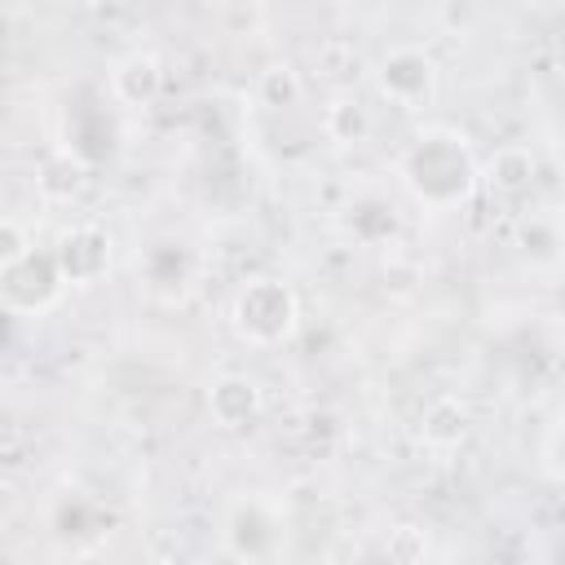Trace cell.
I'll list each match as a JSON object with an SVG mask.
<instances>
[{
    "label": "cell",
    "mask_w": 565,
    "mask_h": 565,
    "mask_svg": "<svg viewBox=\"0 0 565 565\" xmlns=\"http://www.w3.org/2000/svg\"><path fill=\"white\" fill-rule=\"evenodd\" d=\"M230 318H234V331L243 340L282 344L300 322V305H296V291L282 278H252V282L238 287Z\"/></svg>",
    "instance_id": "2"
},
{
    "label": "cell",
    "mask_w": 565,
    "mask_h": 565,
    "mask_svg": "<svg viewBox=\"0 0 565 565\" xmlns=\"http://www.w3.org/2000/svg\"><path fill=\"white\" fill-rule=\"evenodd\" d=\"M163 88V71L150 53H128L115 71H110V93L128 106H150Z\"/></svg>",
    "instance_id": "8"
},
{
    "label": "cell",
    "mask_w": 565,
    "mask_h": 565,
    "mask_svg": "<svg viewBox=\"0 0 565 565\" xmlns=\"http://www.w3.org/2000/svg\"><path fill=\"white\" fill-rule=\"evenodd\" d=\"M556 455H561V463H565V433H561V441H556Z\"/></svg>",
    "instance_id": "17"
},
{
    "label": "cell",
    "mask_w": 565,
    "mask_h": 565,
    "mask_svg": "<svg viewBox=\"0 0 565 565\" xmlns=\"http://www.w3.org/2000/svg\"><path fill=\"white\" fill-rule=\"evenodd\" d=\"M225 543L238 561H265L278 547V521L260 499H243L230 508L225 521Z\"/></svg>",
    "instance_id": "5"
},
{
    "label": "cell",
    "mask_w": 565,
    "mask_h": 565,
    "mask_svg": "<svg viewBox=\"0 0 565 565\" xmlns=\"http://www.w3.org/2000/svg\"><path fill=\"white\" fill-rule=\"evenodd\" d=\"M260 384L252 380V375H221V380H212V388H207V411H212V419L221 424V428H230V433H238V428H252L256 419H260Z\"/></svg>",
    "instance_id": "7"
},
{
    "label": "cell",
    "mask_w": 565,
    "mask_h": 565,
    "mask_svg": "<svg viewBox=\"0 0 565 565\" xmlns=\"http://www.w3.org/2000/svg\"><path fill=\"white\" fill-rule=\"evenodd\" d=\"M561 177H565V150H561Z\"/></svg>",
    "instance_id": "18"
},
{
    "label": "cell",
    "mask_w": 565,
    "mask_h": 565,
    "mask_svg": "<svg viewBox=\"0 0 565 565\" xmlns=\"http://www.w3.org/2000/svg\"><path fill=\"white\" fill-rule=\"evenodd\" d=\"M31 247H35V243L26 238V230H22L13 216H4V221H0V265H9V260H22Z\"/></svg>",
    "instance_id": "16"
},
{
    "label": "cell",
    "mask_w": 565,
    "mask_h": 565,
    "mask_svg": "<svg viewBox=\"0 0 565 565\" xmlns=\"http://www.w3.org/2000/svg\"><path fill=\"white\" fill-rule=\"evenodd\" d=\"M322 128H327L331 141L353 146V141H362V137L371 132V115H366V106H362L358 97H335V102L322 110Z\"/></svg>",
    "instance_id": "11"
},
{
    "label": "cell",
    "mask_w": 565,
    "mask_h": 565,
    "mask_svg": "<svg viewBox=\"0 0 565 565\" xmlns=\"http://www.w3.org/2000/svg\"><path fill=\"white\" fill-rule=\"evenodd\" d=\"M66 282H97L110 265V238L97 225H71L53 247Z\"/></svg>",
    "instance_id": "6"
},
{
    "label": "cell",
    "mask_w": 565,
    "mask_h": 565,
    "mask_svg": "<svg viewBox=\"0 0 565 565\" xmlns=\"http://www.w3.org/2000/svg\"><path fill=\"white\" fill-rule=\"evenodd\" d=\"M393 230H397V216H393L388 203L366 199V203L353 207V234H358L362 243H380V238H388Z\"/></svg>",
    "instance_id": "14"
},
{
    "label": "cell",
    "mask_w": 565,
    "mask_h": 565,
    "mask_svg": "<svg viewBox=\"0 0 565 565\" xmlns=\"http://www.w3.org/2000/svg\"><path fill=\"white\" fill-rule=\"evenodd\" d=\"M486 181H490V190H494L499 199H521V194H530V185H534V154H530L525 146H503V150H494V159H490V168H486Z\"/></svg>",
    "instance_id": "10"
},
{
    "label": "cell",
    "mask_w": 565,
    "mask_h": 565,
    "mask_svg": "<svg viewBox=\"0 0 565 565\" xmlns=\"http://www.w3.org/2000/svg\"><path fill=\"white\" fill-rule=\"evenodd\" d=\"M402 177L419 203L446 212V207H459L477 190V159L459 132L428 128L411 141V150L402 159Z\"/></svg>",
    "instance_id": "1"
},
{
    "label": "cell",
    "mask_w": 565,
    "mask_h": 565,
    "mask_svg": "<svg viewBox=\"0 0 565 565\" xmlns=\"http://www.w3.org/2000/svg\"><path fill=\"white\" fill-rule=\"evenodd\" d=\"M375 84L393 106H419L437 88V62L424 49H388L375 66Z\"/></svg>",
    "instance_id": "4"
},
{
    "label": "cell",
    "mask_w": 565,
    "mask_h": 565,
    "mask_svg": "<svg viewBox=\"0 0 565 565\" xmlns=\"http://www.w3.org/2000/svg\"><path fill=\"white\" fill-rule=\"evenodd\" d=\"M468 428H472V415H468V406H463L459 397L441 393V397H433V402L424 406L419 433H424V441H428V446L450 450V446H459V441L468 437Z\"/></svg>",
    "instance_id": "9"
},
{
    "label": "cell",
    "mask_w": 565,
    "mask_h": 565,
    "mask_svg": "<svg viewBox=\"0 0 565 565\" xmlns=\"http://www.w3.org/2000/svg\"><path fill=\"white\" fill-rule=\"evenodd\" d=\"M62 287H66V274H62L53 247H49V252H44V247H31L22 260L0 265V305H4L13 318L53 309L57 296H62Z\"/></svg>",
    "instance_id": "3"
},
{
    "label": "cell",
    "mask_w": 565,
    "mask_h": 565,
    "mask_svg": "<svg viewBox=\"0 0 565 565\" xmlns=\"http://www.w3.org/2000/svg\"><path fill=\"white\" fill-rule=\"evenodd\" d=\"M388 565H424V556H428V539H424V530H415V525H397L393 534H388Z\"/></svg>",
    "instance_id": "15"
},
{
    "label": "cell",
    "mask_w": 565,
    "mask_h": 565,
    "mask_svg": "<svg viewBox=\"0 0 565 565\" xmlns=\"http://www.w3.org/2000/svg\"><path fill=\"white\" fill-rule=\"evenodd\" d=\"M300 93H305V84H300V75H296L287 62L265 66L260 79H256V97H260V106H269V110H287V106H296Z\"/></svg>",
    "instance_id": "12"
},
{
    "label": "cell",
    "mask_w": 565,
    "mask_h": 565,
    "mask_svg": "<svg viewBox=\"0 0 565 565\" xmlns=\"http://www.w3.org/2000/svg\"><path fill=\"white\" fill-rule=\"evenodd\" d=\"M35 181H40V194L44 199H71L79 190V181H84V163L75 154H57V159H49L40 168Z\"/></svg>",
    "instance_id": "13"
}]
</instances>
